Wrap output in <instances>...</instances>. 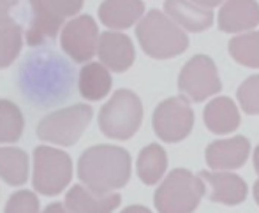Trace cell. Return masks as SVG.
Instances as JSON below:
<instances>
[{"instance_id":"obj_23","label":"cell","mask_w":259,"mask_h":213,"mask_svg":"<svg viewBox=\"0 0 259 213\" xmlns=\"http://www.w3.org/2000/svg\"><path fill=\"white\" fill-rule=\"evenodd\" d=\"M23 48V28L9 18L0 23V69H7L21 53Z\"/></svg>"},{"instance_id":"obj_21","label":"cell","mask_w":259,"mask_h":213,"mask_svg":"<svg viewBox=\"0 0 259 213\" xmlns=\"http://www.w3.org/2000/svg\"><path fill=\"white\" fill-rule=\"evenodd\" d=\"M167 169V153L157 143L147 145L138 155L136 171L145 185H155L164 180Z\"/></svg>"},{"instance_id":"obj_15","label":"cell","mask_w":259,"mask_h":213,"mask_svg":"<svg viewBox=\"0 0 259 213\" xmlns=\"http://www.w3.org/2000/svg\"><path fill=\"white\" fill-rule=\"evenodd\" d=\"M30 9L27 18V30H25V41L28 46H42V44L55 41L64 21L57 18L52 11L45 7L41 0H28Z\"/></svg>"},{"instance_id":"obj_8","label":"cell","mask_w":259,"mask_h":213,"mask_svg":"<svg viewBox=\"0 0 259 213\" xmlns=\"http://www.w3.org/2000/svg\"><path fill=\"white\" fill-rule=\"evenodd\" d=\"M152 125L160 141H184L194 127V111L191 101L185 95H177L159 102L152 116Z\"/></svg>"},{"instance_id":"obj_34","label":"cell","mask_w":259,"mask_h":213,"mask_svg":"<svg viewBox=\"0 0 259 213\" xmlns=\"http://www.w3.org/2000/svg\"><path fill=\"white\" fill-rule=\"evenodd\" d=\"M252 194H254V201L257 203V206H259V180L256 183H254V190H252Z\"/></svg>"},{"instance_id":"obj_27","label":"cell","mask_w":259,"mask_h":213,"mask_svg":"<svg viewBox=\"0 0 259 213\" xmlns=\"http://www.w3.org/2000/svg\"><path fill=\"white\" fill-rule=\"evenodd\" d=\"M4 213H39V197L30 190H18L7 199Z\"/></svg>"},{"instance_id":"obj_14","label":"cell","mask_w":259,"mask_h":213,"mask_svg":"<svg viewBox=\"0 0 259 213\" xmlns=\"http://www.w3.org/2000/svg\"><path fill=\"white\" fill-rule=\"evenodd\" d=\"M259 25L257 0H226L219 9L217 27L226 34H245Z\"/></svg>"},{"instance_id":"obj_24","label":"cell","mask_w":259,"mask_h":213,"mask_svg":"<svg viewBox=\"0 0 259 213\" xmlns=\"http://www.w3.org/2000/svg\"><path fill=\"white\" fill-rule=\"evenodd\" d=\"M228 51L235 62L250 69H259V32L250 30L231 37Z\"/></svg>"},{"instance_id":"obj_10","label":"cell","mask_w":259,"mask_h":213,"mask_svg":"<svg viewBox=\"0 0 259 213\" xmlns=\"http://www.w3.org/2000/svg\"><path fill=\"white\" fill-rule=\"evenodd\" d=\"M99 27L90 14L74 16L65 23L60 34V48L76 64H89L97 53Z\"/></svg>"},{"instance_id":"obj_25","label":"cell","mask_w":259,"mask_h":213,"mask_svg":"<svg viewBox=\"0 0 259 213\" xmlns=\"http://www.w3.org/2000/svg\"><path fill=\"white\" fill-rule=\"evenodd\" d=\"M25 129L21 109L9 99H0V143L20 141Z\"/></svg>"},{"instance_id":"obj_9","label":"cell","mask_w":259,"mask_h":213,"mask_svg":"<svg viewBox=\"0 0 259 213\" xmlns=\"http://www.w3.org/2000/svg\"><path fill=\"white\" fill-rule=\"evenodd\" d=\"M178 90L191 102H203L222 90L215 62L208 55H194L182 67Z\"/></svg>"},{"instance_id":"obj_26","label":"cell","mask_w":259,"mask_h":213,"mask_svg":"<svg viewBox=\"0 0 259 213\" xmlns=\"http://www.w3.org/2000/svg\"><path fill=\"white\" fill-rule=\"evenodd\" d=\"M240 108L247 115H259V74H252L236 90Z\"/></svg>"},{"instance_id":"obj_3","label":"cell","mask_w":259,"mask_h":213,"mask_svg":"<svg viewBox=\"0 0 259 213\" xmlns=\"http://www.w3.org/2000/svg\"><path fill=\"white\" fill-rule=\"evenodd\" d=\"M136 37L145 55L155 60L180 57L189 48L187 32L180 28L164 11L152 9L136 25Z\"/></svg>"},{"instance_id":"obj_29","label":"cell","mask_w":259,"mask_h":213,"mask_svg":"<svg viewBox=\"0 0 259 213\" xmlns=\"http://www.w3.org/2000/svg\"><path fill=\"white\" fill-rule=\"evenodd\" d=\"M13 0H0V23L11 18V7H13Z\"/></svg>"},{"instance_id":"obj_4","label":"cell","mask_w":259,"mask_h":213,"mask_svg":"<svg viewBox=\"0 0 259 213\" xmlns=\"http://www.w3.org/2000/svg\"><path fill=\"white\" fill-rule=\"evenodd\" d=\"M206 185L199 176L178 167L167 173L154 194V204L159 213H192L199 206Z\"/></svg>"},{"instance_id":"obj_18","label":"cell","mask_w":259,"mask_h":213,"mask_svg":"<svg viewBox=\"0 0 259 213\" xmlns=\"http://www.w3.org/2000/svg\"><path fill=\"white\" fill-rule=\"evenodd\" d=\"M145 16L143 0H103L99 20L109 30H125L140 23Z\"/></svg>"},{"instance_id":"obj_20","label":"cell","mask_w":259,"mask_h":213,"mask_svg":"<svg viewBox=\"0 0 259 213\" xmlns=\"http://www.w3.org/2000/svg\"><path fill=\"white\" fill-rule=\"evenodd\" d=\"M113 87L111 71L101 62H89L81 67L78 79L79 94L87 101H101L109 94Z\"/></svg>"},{"instance_id":"obj_30","label":"cell","mask_w":259,"mask_h":213,"mask_svg":"<svg viewBox=\"0 0 259 213\" xmlns=\"http://www.w3.org/2000/svg\"><path fill=\"white\" fill-rule=\"evenodd\" d=\"M42 213H72V211L62 203H52V204H48V206L45 208V211H42Z\"/></svg>"},{"instance_id":"obj_17","label":"cell","mask_w":259,"mask_h":213,"mask_svg":"<svg viewBox=\"0 0 259 213\" xmlns=\"http://www.w3.org/2000/svg\"><path fill=\"white\" fill-rule=\"evenodd\" d=\"M118 192L97 194L85 185H72L65 196V206L72 213H113L120 206Z\"/></svg>"},{"instance_id":"obj_7","label":"cell","mask_w":259,"mask_h":213,"mask_svg":"<svg viewBox=\"0 0 259 213\" xmlns=\"http://www.w3.org/2000/svg\"><path fill=\"white\" fill-rule=\"evenodd\" d=\"M72 180V159L67 152L39 145L34 148V183L35 192L42 196H58Z\"/></svg>"},{"instance_id":"obj_5","label":"cell","mask_w":259,"mask_h":213,"mask_svg":"<svg viewBox=\"0 0 259 213\" xmlns=\"http://www.w3.org/2000/svg\"><path fill=\"white\" fill-rule=\"evenodd\" d=\"M143 104L138 94L127 88H120L111 95L99 111V129L109 139L127 141L141 127Z\"/></svg>"},{"instance_id":"obj_22","label":"cell","mask_w":259,"mask_h":213,"mask_svg":"<svg viewBox=\"0 0 259 213\" xmlns=\"http://www.w3.org/2000/svg\"><path fill=\"white\" fill-rule=\"evenodd\" d=\"M0 178L11 187H21L28 180V155L14 146H0Z\"/></svg>"},{"instance_id":"obj_16","label":"cell","mask_w":259,"mask_h":213,"mask_svg":"<svg viewBox=\"0 0 259 213\" xmlns=\"http://www.w3.org/2000/svg\"><path fill=\"white\" fill-rule=\"evenodd\" d=\"M164 13L185 32L198 34L213 25V11L194 4L192 0H166Z\"/></svg>"},{"instance_id":"obj_11","label":"cell","mask_w":259,"mask_h":213,"mask_svg":"<svg viewBox=\"0 0 259 213\" xmlns=\"http://www.w3.org/2000/svg\"><path fill=\"white\" fill-rule=\"evenodd\" d=\"M199 178L206 185V196L211 203L226 204V206H238L247 199V183L242 176L231 171H201Z\"/></svg>"},{"instance_id":"obj_2","label":"cell","mask_w":259,"mask_h":213,"mask_svg":"<svg viewBox=\"0 0 259 213\" xmlns=\"http://www.w3.org/2000/svg\"><path fill=\"white\" fill-rule=\"evenodd\" d=\"M131 153L115 145H96L87 148L78 160V176L87 189L109 194L129 183Z\"/></svg>"},{"instance_id":"obj_33","label":"cell","mask_w":259,"mask_h":213,"mask_svg":"<svg viewBox=\"0 0 259 213\" xmlns=\"http://www.w3.org/2000/svg\"><path fill=\"white\" fill-rule=\"evenodd\" d=\"M252 162H254V169H256L257 176H259V145L254 150V157H252Z\"/></svg>"},{"instance_id":"obj_12","label":"cell","mask_w":259,"mask_h":213,"mask_svg":"<svg viewBox=\"0 0 259 213\" xmlns=\"http://www.w3.org/2000/svg\"><path fill=\"white\" fill-rule=\"evenodd\" d=\"M250 155V141L245 136L217 139L205 150V160L211 171H233L242 167Z\"/></svg>"},{"instance_id":"obj_28","label":"cell","mask_w":259,"mask_h":213,"mask_svg":"<svg viewBox=\"0 0 259 213\" xmlns=\"http://www.w3.org/2000/svg\"><path fill=\"white\" fill-rule=\"evenodd\" d=\"M48 11H52L57 18L62 21L65 18H72L83 9L85 0H41Z\"/></svg>"},{"instance_id":"obj_6","label":"cell","mask_w":259,"mask_h":213,"mask_svg":"<svg viewBox=\"0 0 259 213\" xmlns=\"http://www.w3.org/2000/svg\"><path fill=\"white\" fill-rule=\"evenodd\" d=\"M92 116L94 109L89 104H72L46 115L39 122L35 132L41 141L58 146H72L90 125Z\"/></svg>"},{"instance_id":"obj_19","label":"cell","mask_w":259,"mask_h":213,"mask_svg":"<svg viewBox=\"0 0 259 213\" xmlns=\"http://www.w3.org/2000/svg\"><path fill=\"white\" fill-rule=\"evenodd\" d=\"M203 120L211 134L226 136L240 127L242 116H240V109L233 99L215 97L206 104L205 111H203Z\"/></svg>"},{"instance_id":"obj_32","label":"cell","mask_w":259,"mask_h":213,"mask_svg":"<svg viewBox=\"0 0 259 213\" xmlns=\"http://www.w3.org/2000/svg\"><path fill=\"white\" fill-rule=\"evenodd\" d=\"M120 213H152L147 206H141V204H131V206L123 208Z\"/></svg>"},{"instance_id":"obj_35","label":"cell","mask_w":259,"mask_h":213,"mask_svg":"<svg viewBox=\"0 0 259 213\" xmlns=\"http://www.w3.org/2000/svg\"><path fill=\"white\" fill-rule=\"evenodd\" d=\"M13 2H14V4H16V2H18V0H13Z\"/></svg>"},{"instance_id":"obj_1","label":"cell","mask_w":259,"mask_h":213,"mask_svg":"<svg viewBox=\"0 0 259 213\" xmlns=\"http://www.w3.org/2000/svg\"><path fill=\"white\" fill-rule=\"evenodd\" d=\"M72 67L53 51L32 53L18 72V85L28 101L52 106L64 101L72 90Z\"/></svg>"},{"instance_id":"obj_31","label":"cell","mask_w":259,"mask_h":213,"mask_svg":"<svg viewBox=\"0 0 259 213\" xmlns=\"http://www.w3.org/2000/svg\"><path fill=\"white\" fill-rule=\"evenodd\" d=\"M192 2L198 4V6H201V7H206V9H213V7L224 4L226 0H192Z\"/></svg>"},{"instance_id":"obj_13","label":"cell","mask_w":259,"mask_h":213,"mask_svg":"<svg viewBox=\"0 0 259 213\" xmlns=\"http://www.w3.org/2000/svg\"><path fill=\"white\" fill-rule=\"evenodd\" d=\"M97 57L101 64L111 72H125L133 67L136 51L129 35L116 30L103 32L97 46Z\"/></svg>"}]
</instances>
